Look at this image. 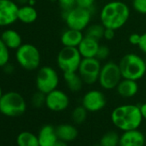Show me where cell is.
<instances>
[{
    "label": "cell",
    "instance_id": "obj_34",
    "mask_svg": "<svg viewBox=\"0 0 146 146\" xmlns=\"http://www.w3.org/2000/svg\"><path fill=\"white\" fill-rule=\"evenodd\" d=\"M114 37H115V30L110 28H105L104 36H103L104 39L108 41H111L114 38Z\"/></svg>",
    "mask_w": 146,
    "mask_h": 146
},
{
    "label": "cell",
    "instance_id": "obj_16",
    "mask_svg": "<svg viewBox=\"0 0 146 146\" xmlns=\"http://www.w3.org/2000/svg\"><path fill=\"white\" fill-rule=\"evenodd\" d=\"M98 40L84 35L83 39L78 45L77 49L83 58H95L100 47Z\"/></svg>",
    "mask_w": 146,
    "mask_h": 146
},
{
    "label": "cell",
    "instance_id": "obj_18",
    "mask_svg": "<svg viewBox=\"0 0 146 146\" xmlns=\"http://www.w3.org/2000/svg\"><path fill=\"white\" fill-rule=\"evenodd\" d=\"M37 136L40 146H53L59 140L56 133V127L52 125L43 126L40 129Z\"/></svg>",
    "mask_w": 146,
    "mask_h": 146
},
{
    "label": "cell",
    "instance_id": "obj_3",
    "mask_svg": "<svg viewBox=\"0 0 146 146\" xmlns=\"http://www.w3.org/2000/svg\"><path fill=\"white\" fill-rule=\"evenodd\" d=\"M118 63L123 79L139 81L146 74L145 59L136 53L124 55Z\"/></svg>",
    "mask_w": 146,
    "mask_h": 146
},
{
    "label": "cell",
    "instance_id": "obj_19",
    "mask_svg": "<svg viewBox=\"0 0 146 146\" xmlns=\"http://www.w3.org/2000/svg\"><path fill=\"white\" fill-rule=\"evenodd\" d=\"M0 38L9 50H16L22 44V38L21 34L17 31L11 28L5 29L1 33Z\"/></svg>",
    "mask_w": 146,
    "mask_h": 146
},
{
    "label": "cell",
    "instance_id": "obj_31",
    "mask_svg": "<svg viewBox=\"0 0 146 146\" xmlns=\"http://www.w3.org/2000/svg\"><path fill=\"white\" fill-rule=\"evenodd\" d=\"M57 1H58L59 6L63 10V12L67 11V10L72 9L73 7L77 6L76 0H57Z\"/></svg>",
    "mask_w": 146,
    "mask_h": 146
},
{
    "label": "cell",
    "instance_id": "obj_4",
    "mask_svg": "<svg viewBox=\"0 0 146 146\" xmlns=\"http://www.w3.org/2000/svg\"><path fill=\"white\" fill-rule=\"evenodd\" d=\"M15 60L25 70L34 71L40 68L41 55L39 49L32 44H22L15 50Z\"/></svg>",
    "mask_w": 146,
    "mask_h": 146
},
{
    "label": "cell",
    "instance_id": "obj_12",
    "mask_svg": "<svg viewBox=\"0 0 146 146\" xmlns=\"http://www.w3.org/2000/svg\"><path fill=\"white\" fill-rule=\"evenodd\" d=\"M70 105L69 96L59 89H55L46 95V107L52 112H62Z\"/></svg>",
    "mask_w": 146,
    "mask_h": 146
},
{
    "label": "cell",
    "instance_id": "obj_30",
    "mask_svg": "<svg viewBox=\"0 0 146 146\" xmlns=\"http://www.w3.org/2000/svg\"><path fill=\"white\" fill-rule=\"evenodd\" d=\"M133 9L140 15H146V0H132Z\"/></svg>",
    "mask_w": 146,
    "mask_h": 146
},
{
    "label": "cell",
    "instance_id": "obj_1",
    "mask_svg": "<svg viewBox=\"0 0 146 146\" xmlns=\"http://www.w3.org/2000/svg\"><path fill=\"white\" fill-rule=\"evenodd\" d=\"M131 15L130 7L123 1L113 0L103 5L100 11L101 23L106 27L114 30L122 28Z\"/></svg>",
    "mask_w": 146,
    "mask_h": 146
},
{
    "label": "cell",
    "instance_id": "obj_32",
    "mask_svg": "<svg viewBox=\"0 0 146 146\" xmlns=\"http://www.w3.org/2000/svg\"><path fill=\"white\" fill-rule=\"evenodd\" d=\"M96 3V0H76V5L84 9L92 10Z\"/></svg>",
    "mask_w": 146,
    "mask_h": 146
},
{
    "label": "cell",
    "instance_id": "obj_20",
    "mask_svg": "<svg viewBox=\"0 0 146 146\" xmlns=\"http://www.w3.org/2000/svg\"><path fill=\"white\" fill-rule=\"evenodd\" d=\"M56 133L59 139L63 140L66 143H70L74 141L77 138L78 130L72 124L64 123L56 127Z\"/></svg>",
    "mask_w": 146,
    "mask_h": 146
},
{
    "label": "cell",
    "instance_id": "obj_14",
    "mask_svg": "<svg viewBox=\"0 0 146 146\" xmlns=\"http://www.w3.org/2000/svg\"><path fill=\"white\" fill-rule=\"evenodd\" d=\"M145 134L139 129L123 132L120 138L119 146H145Z\"/></svg>",
    "mask_w": 146,
    "mask_h": 146
},
{
    "label": "cell",
    "instance_id": "obj_6",
    "mask_svg": "<svg viewBox=\"0 0 146 146\" xmlns=\"http://www.w3.org/2000/svg\"><path fill=\"white\" fill-rule=\"evenodd\" d=\"M63 18L67 27L83 32L90 25L92 10L75 6L72 9L63 12Z\"/></svg>",
    "mask_w": 146,
    "mask_h": 146
},
{
    "label": "cell",
    "instance_id": "obj_33",
    "mask_svg": "<svg viewBox=\"0 0 146 146\" xmlns=\"http://www.w3.org/2000/svg\"><path fill=\"white\" fill-rule=\"evenodd\" d=\"M140 38H141V34L137 33H133L130 34V36L128 38V41L131 44L138 46L139 44V41H140Z\"/></svg>",
    "mask_w": 146,
    "mask_h": 146
},
{
    "label": "cell",
    "instance_id": "obj_8",
    "mask_svg": "<svg viewBox=\"0 0 146 146\" xmlns=\"http://www.w3.org/2000/svg\"><path fill=\"white\" fill-rule=\"evenodd\" d=\"M122 79L119 63L108 61L102 64L98 79V83L102 89L107 91L116 89Z\"/></svg>",
    "mask_w": 146,
    "mask_h": 146
},
{
    "label": "cell",
    "instance_id": "obj_38",
    "mask_svg": "<svg viewBox=\"0 0 146 146\" xmlns=\"http://www.w3.org/2000/svg\"><path fill=\"white\" fill-rule=\"evenodd\" d=\"M2 96H3V92H2V88H1V86H0V99H1V98H2Z\"/></svg>",
    "mask_w": 146,
    "mask_h": 146
},
{
    "label": "cell",
    "instance_id": "obj_27",
    "mask_svg": "<svg viewBox=\"0 0 146 146\" xmlns=\"http://www.w3.org/2000/svg\"><path fill=\"white\" fill-rule=\"evenodd\" d=\"M9 49L4 44L0 38V68L5 67L9 62Z\"/></svg>",
    "mask_w": 146,
    "mask_h": 146
},
{
    "label": "cell",
    "instance_id": "obj_41",
    "mask_svg": "<svg viewBox=\"0 0 146 146\" xmlns=\"http://www.w3.org/2000/svg\"><path fill=\"white\" fill-rule=\"evenodd\" d=\"M145 146H146V144H145Z\"/></svg>",
    "mask_w": 146,
    "mask_h": 146
},
{
    "label": "cell",
    "instance_id": "obj_22",
    "mask_svg": "<svg viewBox=\"0 0 146 146\" xmlns=\"http://www.w3.org/2000/svg\"><path fill=\"white\" fill-rule=\"evenodd\" d=\"M38 18V12L34 5L24 4L19 7L18 10V21L24 24L34 23Z\"/></svg>",
    "mask_w": 146,
    "mask_h": 146
},
{
    "label": "cell",
    "instance_id": "obj_40",
    "mask_svg": "<svg viewBox=\"0 0 146 146\" xmlns=\"http://www.w3.org/2000/svg\"><path fill=\"white\" fill-rule=\"evenodd\" d=\"M145 62H146V58H145Z\"/></svg>",
    "mask_w": 146,
    "mask_h": 146
},
{
    "label": "cell",
    "instance_id": "obj_9",
    "mask_svg": "<svg viewBox=\"0 0 146 146\" xmlns=\"http://www.w3.org/2000/svg\"><path fill=\"white\" fill-rule=\"evenodd\" d=\"M59 84V76L57 70L51 66H43L38 69L35 85L39 92L47 94L55 89H58Z\"/></svg>",
    "mask_w": 146,
    "mask_h": 146
},
{
    "label": "cell",
    "instance_id": "obj_39",
    "mask_svg": "<svg viewBox=\"0 0 146 146\" xmlns=\"http://www.w3.org/2000/svg\"><path fill=\"white\" fill-rule=\"evenodd\" d=\"M0 115H1V112H0Z\"/></svg>",
    "mask_w": 146,
    "mask_h": 146
},
{
    "label": "cell",
    "instance_id": "obj_5",
    "mask_svg": "<svg viewBox=\"0 0 146 146\" xmlns=\"http://www.w3.org/2000/svg\"><path fill=\"white\" fill-rule=\"evenodd\" d=\"M27 104L24 98L16 92H8L0 99V112L8 117H17L25 113Z\"/></svg>",
    "mask_w": 146,
    "mask_h": 146
},
{
    "label": "cell",
    "instance_id": "obj_15",
    "mask_svg": "<svg viewBox=\"0 0 146 146\" xmlns=\"http://www.w3.org/2000/svg\"><path fill=\"white\" fill-rule=\"evenodd\" d=\"M84 38L83 31L76 30L73 28L65 29L60 36V42L65 47H75L77 48L82 40Z\"/></svg>",
    "mask_w": 146,
    "mask_h": 146
},
{
    "label": "cell",
    "instance_id": "obj_35",
    "mask_svg": "<svg viewBox=\"0 0 146 146\" xmlns=\"http://www.w3.org/2000/svg\"><path fill=\"white\" fill-rule=\"evenodd\" d=\"M139 50L146 55V33H144L141 34V38H140V41L139 44Z\"/></svg>",
    "mask_w": 146,
    "mask_h": 146
},
{
    "label": "cell",
    "instance_id": "obj_29",
    "mask_svg": "<svg viewBox=\"0 0 146 146\" xmlns=\"http://www.w3.org/2000/svg\"><path fill=\"white\" fill-rule=\"evenodd\" d=\"M111 53V50L109 49V47L106 44H101L99 47V50L97 51L96 56V58H97L99 61L103 62V61H107L108 58L109 57Z\"/></svg>",
    "mask_w": 146,
    "mask_h": 146
},
{
    "label": "cell",
    "instance_id": "obj_36",
    "mask_svg": "<svg viewBox=\"0 0 146 146\" xmlns=\"http://www.w3.org/2000/svg\"><path fill=\"white\" fill-rule=\"evenodd\" d=\"M139 109H140V112H141L143 119L146 120V103H144V104H140L139 105Z\"/></svg>",
    "mask_w": 146,
    "mask_h": 146
},
{
    "label": "cell",
    "instance_id": "obj_11",
    "mask_svg": "<svg viewBox=\"0 0 146 146\" xmlns=\"http://www.w3.org/2000/svg\"><path fill=\"white\" fill-rule=\"evenodd\" d=\"M107 99L104 93L100 90H89L82 98V105L88 112H98L105 108Z\"/></svg>",
    "mask_w": 146,
    "mask_h": 146
},
{
    "label": "cell",
    "instance_id": "obj_26",
    "mask_svg": "<svg viewBox=\"0 0 146 146\" xmlns=\"http://www.w3.org/2000/svg\"><path fill=\"white\" fill-rule=\"evenodd\" d=\"M87 116H88V111L83 105L77 106L71 112V119L74 124L76 125L83 124L86 121Z\"/></svg>",
    "mask_w": 146,
    "mask_h": 146
},
{
    "label": "cell",
    "instance_id": "obj_23",
    "mask_svg": "<svg viewBox=\"0 0 146 146\" xmlns=\"http://www.w3.org/2000/svg\"><path fill=\"white\" fill-rule=\"evenodd\" d=\"M16 144L18 146H40L38 136L28 131H23L18 134Z\"/></svg>",
    "mask_w": 146,
    "mask_h": 146
},
{
    "label": "cell",
    "instance_id": "obj_17",
    "mask_svg": "<svg viewBox=\"0 0 146 146\" xmlns=\"http://www.w3.org/2000/svg\"><path fill=\"white\" fill-rule=\"evenodd\" d=\"M139 90V86L138 81L128 79H122L116 87L117 93L123 98H132L135 97Z\"/></svg>",
    "mask_w": 146,
    "mask_h": 146
},
{
    "label": "cell",
    "instance_id": "obj_28",
    "mask_svg": "<svg viewBox=\"0 0 146 146\" xmlns=\"http://www.w3.org/2000/svg\"><path fill=\"white\" fill-rule=\"evenodd\" d=\"M31 104L36 109L46 106V94L37 91L31 98Z\"/></svg>",
    "mask_w": 146,
    "mask_h": 146
},
{
    "label": "cell",
    "instance_id": "obj_21",
    "mask_svg": "<svg viewBox=\"0 0 146 146\" xmlns=\"http://www.w3.org/2000/svg\"><path fill=\"white\" fill-rule=\"evenodd\" d=\"M65 83L67 88L71 92H79L82 91L84 82L79 74L77 72H71V73H64L63 74Z\"/></svg>",
    "mask_w": 146,
    "mask_h": 146
},
{
    "label": "cell",
    "instance_id": "obj_2",
    "mask_svg": "<svg viewBox=\"0 0 146 146\" xmlns=\"http://www.w3.org/2000/svg\"><path fill=\"white\" fill-rule=\"evenodd\" d=\"M143 120L139 105L133 104L117 106L111 113L113 124L122 132L139 129Z\"/></svg>",
    "mask_w": 146,
    "mask_h": 146
},
{
    "label": "cell",
    "instance_id": "obj_10",
    "mask_svg": "<svg viewBox=\"0 0 146 146\" xmlns=\"http://www.w3.org/2000/svg\"><path fill=\"white\" fill-rule=\"evenodd\" d=\"M102 66V62L96 57L83 58L77 73L83 79L85 85H94L98 82Z\"/></svg>",
    "mask_w": 146,
    "mask_h": 146
},
{
    "label": "cell",
    "instance_id": "obj_13",
    "mask_svg": "<svg viewBox=\"0 0 146 146\" xmlns=\"http://www.w3.org/2000/svg\"><path fill=\"white\" fill-rule=\"evenodd\" d=\"M19 5L13 0H0V27H8L18 21Z\"/></svg>",
    "mask_w": 146,
    "mask_h": 146
},
{
    "label": "cell",
    "instance_id": "obj_7",
    "mask_svg": "<svg viewBox=\"0 0 146 146\" xmlns=\"http://www.w3.org/2000/svg\"><path fill=\"white\" fill-rule=\"evenodd\" d=\"M83 57L77 48L65 47L59 51L56 62L58 68L64 73L77 72Z\"/></svg>",
    "mask_w": 146,
    "mask_h": 146
},
{
    "label": "cell",
    "instance_id": "obj_25",
    "mask_svg": "<svg viewBox=\"0 0 146 146\" xmlns=\"http://www.w3.org/2000/svg\"><path fill=\"white\" fill-rule=\"evenodd\" d=\"M120 135L115 131L106 133L100 139V146H119Z\"/></svg>",
    "mask_w": 146,
    "mask_h": 146
},
{
    "label": "cell",
    "instance_id": "obj_37",
    "mask_svg": "<svg viewBox=\"0 0 146 146\" xmlns=\"http://www.w3.org/2000/svg\"><path fill=\"white\" fill-rule=\"evenodd\" d=\"M53 146H68V143H66V142H65V141H63V140L59 139V140L55 143V145Z\"/></svg>",
    "mask_w": 146,
    "mask_h": 146
},
{
    "label": "cell",
    "instance_id": "obj_24",
    "mask_svg": "<svg viewBox=\"0 0 146 146\" xmlns=\"http://www.w3.org/2000/svg\"><path fill=\"white\" fill-rule=\"evenodd\" d=\"M105 27L102 23H94L90 24L84 31V35L89 38H92L94 39H96L100 41L102 38H103L104 32H105Z\"/></svg>",
    "mask_w": 146,
    "mask_h": 146
}]
</instances>
